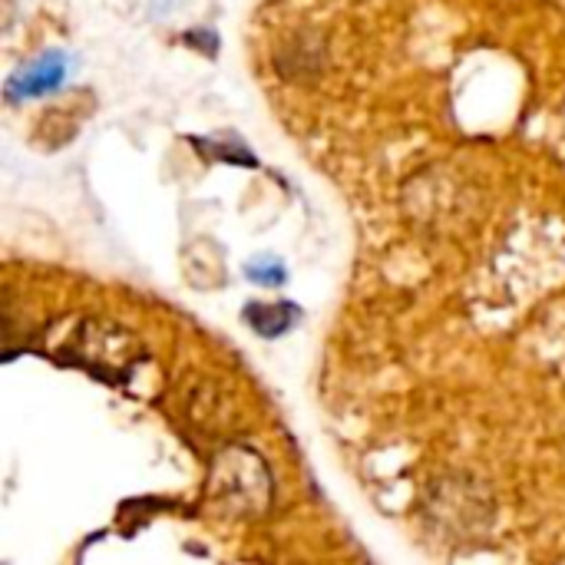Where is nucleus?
<instances>
[{
	"mask_svg": "<svg viewBox=\"0 0 565 565\" xmlns=\"http://www.w3.org/2000/svg\"><path fill=\"white\" fill-rule=\"evenodd\" d=\"M242 318L248 321V328L262 338H281L285 331L295 328V321L301 318V308L291 301H252Z\"/></svg>",
	"mask_w": 565,
	"mask_h": 565,
	"instance_id": "nucleus-4",
	"label": "nucleus"
},
{
	"mask_svg": "<svg viewBox=\"0 0 565 565\" xmlns=\"http://www.w3.org/2000/svg\"><path fill=\"white\" fill-rule=\"evenodd\" d=\"M192 146L199 149V152H205L209 159H225V162H242V166H258V159L242 146V142H235L232 149H225L222 142H205V139H192Z\"/></svg>",
	"mask_w": 565,
	"mask_h": 565,
	"instance_id": "nucleus-5",
	"label": "nucleus"
},
{
	"mask_svg": "<svg viewBox=\"0 0 565 565\" xmlns=\"http://www.w3.org/2000/svg\"><path fill=\"white\" fill-rule=\"evenodd\" d=\"M209 497L232 520L265 516L275 500V480L265 457L245 444L222 447L212 460Z\"/></svg>",
	"mask_w": 565,
	"mask_h": 565,
	"instance_id": "nucleus-2",
	"label": "nucleus"
},
{
	"mask_svg": "<svg viewBox=\"0 0 565 565\" xmlns=\"http://www.w3.org/2000/svg\"><path fill=\"white\" fill-rule=\"evenodd\" d=\"M50 358L116 387H126L136 377L139 364H146V351L136 341V334L99 318H79L66 331V338L56 348H50Z\"/></svg>",
	"mask_w": 565,
	"mask_h": 565,
	"instance_id": "nucleus-1",
	"label": "nucleus"
},
{
	"mask_svg": "<svg viewBox=\"0 0 565 565\" xmlns=\"http://www.w3.org/2000/svg\"><path fill=\"white\" fill-rule=\"evenodd\" d=\"M66 76V60L63 53H43L40 60L26 63L23 70H17L10 79H7V99H33V96H43L50 89H56Z\"/></svg>",
	"mask_w": 565,
	"mask_h": 565,
	"instance_id": "nucleus-3",
	"label": "nucleus"
},
{
	"mask_svg": "<svg viewBox=\"0 0 565 565\" xmlns=\"http://www.w3.org/2000/svg\"><path fill=\"white\" fill-rule=\"evenodd\" d=\"M248 278L255 285H285V265L278 258H268V262H252L248 265Z\"/></svg>",
	"mask_w": 565,
	"mask_h": 565,
	"instance_id": "nucleus-6",
	"label": "nucleus"
}]
</instances>
